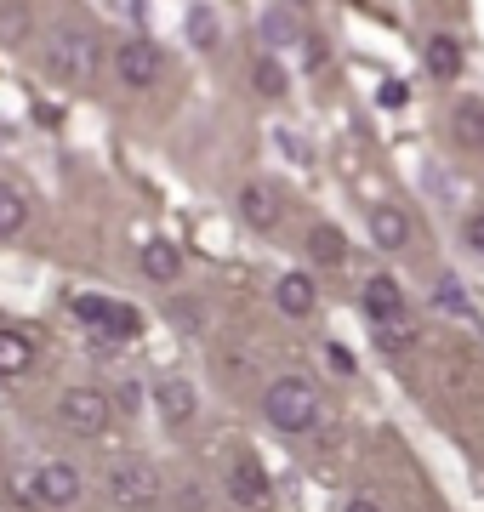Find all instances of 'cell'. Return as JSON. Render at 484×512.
I'll return each mask as SVG.
<instances>
[{"label": "cell", "instance_id": "6da1fadb", "mask_svg": "<svg viewBox=\"0 0 484 512\" xmlns=\"http://www.w3.org/2000/svg\"><path fill=\"white\" fill-rule=\"evenodd\" d=\"M97 57H103V46H97V35L92 29H80V23H63V29L46 35V69H52V80H63V86L92 80Z\"/></svg>", "mask_w": 484, "mask_h": 512}, {"label": "cell", "instance_id": "7a4b0ae2", "mask_svg": "<svg viewBox=\"0 0 484 512\" xmlns=\"http://www.w3.org/2000/svg\"><path fill=\"white\" fill-rule=\"evenodd\" d=\"M262 410H268V421L285 427V433H308L319 421V387L308 382V376H280V382L262 393Z\"/></svg>", "mask_w": 484, "mask_h": 512}, {"label": "cell", "instance_id": "3957f363", "mask_svg": "<svg viewBox=\"0 0 484 512\" xmlns=\"http://www.w3.org/2000/svg\"><path fill=\"white\" fill-rule=\"evenodd\" d=\"M75 313H80V325H92L103 342H131L143 330V313L131 302H114V296H75Z\"/></svg>", "mask_w": 484, "mask_h": 512}, {"label": "cell", "instance_id": "277c9868", "mask_svg": "<svg viewBox=\"0 0 484 512\" xmlns=\"http://www.w3.org/2000/svg\"><path fill=\"white\" fill-rule=\"evenodd\" d=\"M57 416H63V427H69V433L97 439V433L114 421V404H109V393H97V387H69V393H63V404H57Z\"/></svg>", "mask_w": 484, "mask_h": 512}, {"label": "cell", "instance_id": "5b68a950", "mask_svg": "<svg viewBox=\"0 0 484 512\" xmlns=\"http://www.w3.org/2000/svg\"><path fill=\"white\" fill-rule=\"evenodd\" d=\"M114 74L143 92V86H154V80L166 74V57H160V46H154L149 35H131V40H120V52H114Z\"/></svg>", "mask_w": 484, "mask_h": 512}, {"label": "cell", "instance_id": "8992f818", "mask_svg": "<svg viewBox=\"0 0 484 512\" xmlns=\"http://www.w3.org/2000/svg\"><path fill=\"white\" fill-rule=\"evenodd\" d=\"M109 495L120 507H154L160 501V473H154L149 461H120L109 473Z\"/></svg>", "mask_w": 484, "mask_h": 512}, {"label": "cell", "instance_id": "52a82bcc", "mask_svg": "<svg viewBox=\"0 0 484 512\" xmlns=\"http://www.w3.org/2000/svg\"><path fill=\"white\" fill-rule=\"evenodd\" d=\"M29 490H35V501H46V507H75L80 501V473L69 467V461H46V467L29 478Z\"/></svg>", "mask_w": 484, "mask_h": 512}, {"label": "cell", "instance_id": "ba28073f", "mask_svg": "<svg viewBox=\"0 0 484 512\" xmlns=\"http://www.w3.org/2000/svg\"><path fill=\"white\" fill-rule=\"evenodd\" d=\"M359 302H365V319H371V325H393V319H410L405 291H399V285H393L388 274L365 279V291H359Z\"/></svg>", "mask_w": 484, "mask_h": 512}, {"label": "cell", "instance_id": "9c48e42d", "mask_svg": "<svg viewBox=\"0 0 484 512\" xmlns=\"http://www.w3.org/2000/svg\"><path fill=\"white\" fill-rule=\"evenodd\" d=\"M228 501H240L245 512H262L268 507V473H262L251 456H240L228 467Z\"/></svg>", "mask_w": 484, "mask_h": 512}, {"label": "cell", "instance_id": "30bf717a", "mask_svg": "<svg viewBox=\"0 0 484 512\" xmlns=\"http://www.w3.org/2000/svg\"><path fill=\"white\" fill-rule=\"evenodd\" d=\"M257 35L262 46H291V40H302V18H297V6H262V18H257Z\"/></svg>", "mask_w": 484, "mask_h": 512}, {"label": "cell", "instance_id": "8fae6325", "mask_svg": "<svg viewBox=\"0 0 484 512\" xmlns=\"http://www.w3.org/2000/svg\"><path fill=\"white\" fill-rule=\"evenodd\" d=\"M314 279L308 274H285L280 285H274V308L285 313V319H308V313H314Z\"/></svg>", "mask_w": 484, "mask_h": 512}, {"label": "cell", "instance_id": "7c38bea8", "mask_svg": "<svg viewBox=\"0 0 484 512\" xmlns=\"http://www.w3.org/2000/svg\"><path fill=\"white\" fill-rule=\"evenodd\" d=\"M371 239L382 245V251H399V245L410 239L405 211H399V205H376V211H371Z\"/></svg>", "mask_w": 484, "mask_h": 512}, {"label": "cell", "instance_id": "4fadbf2b", "mask_svg": "<svg viewBox=\"0 0 484 512\" xmlns=\"http://www.w3.org/2000/svg\"><path fill=\"white\" fill-rule=\"evenodd\" d=\"M143 274H149L154 285H171V279L183 274V256H177V245L149 239V245H143Z\"/></svg>", "mask_w": 484, "mask_h": 512}, {"label": "cell", "instance_id": "5bb4252c", "mask_svg": "<svg viewBox=\"0 0 484 512\" xmlns=\"http://www.w3.org/2000/svg\"><path fill=\"white\" fill-rule=\"evenodd\" d=\"M450 131H456V143H462V148H484V103H479V97L456 103V114H450Z\"/></svg>", "mask_w": 484, "mask_h": 512}, {"label": "cell", "instance_id": "9a60e30c", "mask_svg": "<svg viewBox=\"0 0 484 512\" xmlns=\"http://www.w3.org/2000/svg\"><path fill=\"white\" fill-rule=\"evenodd\" d=\"M35 365V342L23 330H0V376H23Z\"/></svg>", "mask_w": 484, "mask_h": 512}, {"label": "cell", "instance_id": "2e32d148", "mask_svg": "<svg viewBox=\"0 0 484 512\" xmlns=\"http://www.w3.org/2000/svg\"><path fill=\"white\" fill-rule=\"evenodd\" d=\"M308 251L319 256V268H342V262H348V239L336 234L331 222H319L314 234H308Z\"/></svg>", "mask_w": 484, "mask_h": 512}, {"label": "cell", "instance_id": "e0dca14e", "mask_svg": "<svg viewBox=\"0 0 484 512\" xmlns=\"http://www.w3.org/2000/svg\"><path fill=\"white\" fill-rule=\"evenodd\" d=\"M154 399H160V416H166V421H188V416H194V387H188V382H160V387H154Z\"/></svg>", "mask_w": 484, "mask_h": 512}, {"label": "cell", "instance_id": "ac0fdd59", "mask_svg": "<svg viewBox=\"0 0 484 512\" xmlns=\"http://www.w3.org/2000/svg\"><path fill=\"white\" fill-rule=\"evenodd\" d=\"M240 211H245V222H251V228H274V217H280V205H274V194H268L262 183H251L240 194Z\"/></svg>", "mask_w": 484, "mask_h": 512}, {"label": "cell", "instance_id": "d6986e66", "mask_svg": "<svg viewBox=\"0 0 484 512\" xmlns=\"http://www.w3.org/2000/svg\"><path fill=\"white\" fill-rule=\"evenodd\" d=\"M428 69H433V80H456V74H462V46L450 35L428 40Z\"/></svg>", "mask_w": 484, "mask_h": 512}, {"label": "cell", "instance_id": "ffe728a7", "mask_svg": "<svg viewBox=\"0 0 484 512\" xmlns=\"http://www.w3.org/2000/svg\"><path fill=\"white\" fill-rule=\"evenodd\" d=\"M23 222H29V205H23V194L12 183H0V239L18 234Z\"/></svg>", "mask_w": 484, "mask_h": 512}, {"label": "cell", "instance_id": "44dd1931", "mask_svg": "<svg viewBox=\"0 0 484 512\" xmlns=\"http://www.w3.org/2000/svg\"><path fill=\"white\" fill-rule=\"evenodd\" d=\"M188 40H194L200 52L217 46V12H211V6H188Z\"/></svg>", "mask_w": 484, "mask_h": 512}, {"label": "cell", "instance_id": "7402d4cb", "mask_svg": "<svg viewBox=\"0 0 484 512\" xmlns=\"http://www.w3.org/2000/svg\"><path fill=\"white\" fill-rule=\"evenodd\" d=\"M376 330V348L382 353H405L410 342H416V325L410 319H393V325H371Z\"/></svg>", "mask_w": 484, "mask_h": 512}, {"label": "cell", "instance_id": "603a6c76", "mask_svg": "<svg viewBox=\"0 0 484 512\" xmlns=\"http://www.w3.org/2000/svg\"><path fill=\"white\" fill-rule=\"evenodd\" d=\"M251 74H257V92H262V97H285V86H291V80H285V69L274 63V57H262Z\"/></svg>", "mask_w": 484, "mask_h": 512}, {"label": "cell", "instance_id": "cb8c5ba5", "mask_svg": "<svg viewBox=\"0 0 484 512\" xmlns=\"http://www.w3.org/2000/svg\"><path fill=\"white\" fill-rule=\"evenodd\" d=\"M439 308H445V313H462V319H473V302H467V291H462V285H456V279H439Z\"/></svg>", "mask_w": 484, "mask_h": 512}, {"label": "cell", "instance_id": "d4e9b609", "mask_svg": "<svg viewBox=\"0 0 484 512\" xmlns=\"http://www.w3.org/2000/svg\"><path fill=\"white\" fill-rule=\"evenodd\" d=\"M0 40H23V6H0Z\"/></svg>", "mask_w": 484, "mask_h": 512}, {"label": "cell", "instance_id": "484cf974", "mask_svg": "<svg viewBox=\"0 0 484 512\" xmlns=\"http://www.w3.org/2000/svg\"><path fill=\"white\" fill-rule=\"evenodd\" d=\"M467 245L484 256V211H473V217H467Z\"/></svg>", "mask_w": 484, "mask_h": 512}, {"label": "cell", "instance_id": "4316f807", "mask_svg": "<svg viewBox=\"0 0 484 512\" xmlns=\"http://www.w3.org/2000/svg\"><path fill=\"white\" fill-rule=\"evenodd\" d=\"M342 512H382V507H376L371 495H354V501H348V507H342Z\"/></svg>", "mask_w": 484, "mask_h": 512}]
</instances>
